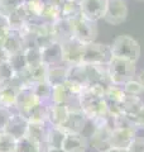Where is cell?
<instances>
[{
  "mask_svg": "<svg viewBox=\"0 0 144 152\" xmlns=\"http://www.w3.org/2000/svg\"><path fill=\"white\" fill-rule=\"evenodd\" d=\"M9 62L12 64V66H13V69H14L15 72H22V71L28 69L25 55H24V50L17 52V53H13L10 56V58H9Z\"/></svg>",
  "mask_w": 144,
  "mask_h": 152,
  "instance_id": "836d02e7",
  "label": "cell"
},
{
  "mask_svg": "<svg viewBox=\"0 0 144 152\" xmlns=\"http://www.w3.org/2000/svg\"><path fill=\"white\" fill-rule=\"evenodd\" d=\"M144 107V103L139 95H127L124 102L121 103V109L124 114L128 115H137Z\"/></svg>",
  "mask_w": 144,
  "mask_h": 152,
  "instance_id": "44dd1931",
  "label": "cell"
},
{
  "mask_svg": "<svg viewBox=\"0 0 144 152\" xmlns=\"http://www.w3.org/2000/svg\"><path fill=\"white\" fill-rule=\"evenodd\" d=\"M128 5L125 0H108V9L104 20L111 26H119L127 20Z\"/></svg>",
  "mask_w": 144,
  "mask_h": 152,
  "instance_id": "52a82bcc",
  "label": "cell"
},
{
  "mask_svg": "<svg viewBox=\"0 0 144 152\" xmlns=\"http://www.w3.org/2000/svg\"><path fill=\"white\" fill-rule=\"evenodd\" d=\"M65 137H66V132L61 127L49 126L47 140H46V146L55 147V148H62V143H63Z\"/></svg>",
  "mask_w": 144,
  "mask_h": 152,
  "instance_id": "cb8c5ba5",
  "label": "cell"
},
{
  "mask_svg": "<svg viewBox=\"0 0 144 152\" xmlns=\"http://www.w3.org/2000/svg\"><path fill=\"white\" fill-rule=\"evenodd\" d=\"M25 0H0V13L9 15L15 9L20 8Z\"/></svg>",
  "mask_w": 144,
  "mask_h": 152,
  "instance_id": "e575fe53",
  "label": "cell"
},
{
  "mask_svg": "<svg viewBox=\"0 0 144 152\" xmlns=\"http://www.w3.org/2000/svg\"><path fill=\"white\" fill-rule=\"evenodd\" d=\"M79 4L81 15L94 22L104 19L108 9V0H81Z\"/></svg>",
  "mask_w": 144,
  "mask_h": 152,
  "instance_id": "ba28073f",
  "label": "cell"
},
{
  "mask_svg": "<svg viewBox=\"0 0 144 152\" xmlns=\"http://www.w3.org/2000/svg\"><path fill=\"white\" fill-rule=\"evenodd\" d=\"M87 146V140L82 133H66L62 148L66 152H86Z\"/></svg>",
  "mask_w": 144,
  "mask_h": 152,
  "instance_id": "2e32d148",
  "label": "cell"
},
{
  "mask_svg": "<svg viewBox=\"0 0 144 152\" xmlns=\"http://www.w3.org/2000/svg\"><path fill=\"white\" fill-rule=\"evenodd\" d=\"M42 51V62L47 65L48 67L52 66L63 65V52H62L61 42L55 41L48 46H44L41 48Z\"/></svg>",
  "mask_w": 144,
  "mask_h": 152,
  "instance_id": "8fae6325",
  "label": "cell"
},
{
  "mask_svg": "<svg viewBox=\"0 0 144 152\" xmlns=\"http://www.w3.org/2000/svg\"><path fill=\"white\" fill-rule=\"evenodd\" d=\"M87 121V117L85 115V113L81 110L80 107H72L68 117H67L66 122L61 126V128L66 133H81L84 131Z\"/></svg>",
  "mask_w": 144,
  "mask_h": 152,
  "instance_id": "30bf717a",
  "label": "cell"
},
{
  "mask_svg": "<svg viewBox=\"0 0 144 152\" xmlns=\"http://www.w3.org/2000/svg\"><path fill=\"white\" fill-rule=\"evenodd\" d=\"M62 52H63V62L67 66L82 64V53H84V46L81 41H79L76 37H71L68 39L61 42Z\"/></svg>",
  "mask_w": 144,
  "mask_h": 152,
  "instance_id": "5b68a950",
  "label": "cell"
},
{
  "mask_svg": "<svg viewBox=\"0 0 144 152\" xmlns=\"http://www.w3.org/2000/svg\"><path fill=\"white\" fill-rule=\"evenodd\" d=\"M109 76L113 84L123 85L135 76V62L119 57H111L108 64Z\"/></svg>",
  "mask_w": 144,
  "mask_h": 152,
  "instance_id": "7a4b0ae2",
  "label": "cell"
},
{
  "mask_svg": "<svg viewBox=\"0 0 144 152\" xmlns=\"http://www.w3.org/2000/svg\"><path fill=\"white\" fill-rule=\"evenodd\" d=\"M52 31H53L56 41L63 42L68 38L73 37V23L70 19L60 18L58 20L52 23Z\"/></svg>",
  "mask_w": 144,
  "mask_h": 152,
  "instance_id": "e0dca14e",
  "label": "cell"
},
{
  "mask_svg": "<svg viewBox=\"0 0 144 152\" xmlns=\"http://www.w3.org/2000/svg\"><path fill=\"white\" fill-rule=\"evenodd\" d=\"M29 22H42V14L44 10V0H25L23 4Z\"/></svg>",
  "mask_w": 144,
  "mask_h": 152,
  "instance_id": "ffe728a7",
  "label": "cell"
},
{
  "mask_svg": "<svg viewBox=\"0 0 144 152\" xmlns=\"http://www.w3.org/2000/svg\"><path fill=\"white\" fill-rule=\"evenodd\" d=\"M129 152H144V137H135L128 148Z\"/></svg>",
  "mask_w": 144,
  "mask_h": 152,
  "instance_id": "ab89813d",
  "label": "cell"
},
{
  "mask_svg": "<svg viewBox=\"0 0 144 152\" xmlns=\"http://www.w3.org/2000/svg\"><path fill=\"white\" fill-rule=\"evenodd\" d=\"M49 126L51 124L48 122H29L27 136H29L31 138L39 142L41 145L46 146V140H47Z\"/></svg>",
  "mask_w": 144,
  "mask_h": 152,
  "instance_id": "ac0fdd59",
  "label": "cell"
},
{
  "mask_svg": "<svg viewBox=\"0 0 144 152\" xmlns=\"http://www.w3.org/2000/svg\"><path fill=\"white\" fill-rule=\"evenodd\" d=\"M62 18V5L60 4H53V3H46L44 10L42 14V22L44 23H55Z\"/></svg>",
  "mask_w": 144,
  "mask_h": 152,
  "instance_id": "484cf974",
  "label": "cell"
},
{
  "mask_svg": "<svg viewBox=\"0 0 144 152\" xmlns=\"http://www.w3.org/2000/svg\"><path fill=\"white\" fill-rule=\"evenodd\" d=\"M137 137L135 129H123L114 128L110 136V147L119 150H128L133 140Z\"/></svg>",
  "mask_w": 144,
  "mask_h": 152,
  "instance_id": "7c38bea8",
  "label": "cell"
},
{
  "mask_svg": "<svg viewBox=\"0 0 144 152\" xmlns=\"http://www.w3.org/2000/svg\"><path fill=\"white\" fill-rule=\"evenodd\" d=\"M10 29V24H9V19L5 14L0 13V45L4 39V37L8 33V31Z\"/></svg>",
  "mask_w": 144,
  "mask_h": 152,
  "instance_id": "f35d334b",
  "label": "cell"
},
{
  "mask_svg": "<svg viewBox=\"0 0 144 152\" xmlns=\"http://www.w3.org/2000/svg\"><path fill=\"white\" fill-rule=\"evenodd\" d=\"M14 112L15 110H12V109H9V108L0 107V132L5 131V128L8 126L9 121L12 119Z\"/></svg>",
  "mask_w": 144,
  "mask_h": 152,
  "instance_id": "74e56055",
  "label": "cell"
},
{
  "mask_svg": "<svg viewBox=\"0 0 144 152\" xmlns=\"http://www.w3.org/2000/svg\"><path fill=\"white\" fill-rule=\"evenodd\" d=\"M15 76V71H14L12 64L7 61V62L0 64V83H5L12 80Z\"/></svg>",
  "mask_w": 144,
  "mask_h": 152,
  "instance_id": "8d00e7d4",
  "label": "cell"
},
{
  "mask_svg": "<svg viewBox=\"0 0 144 152\" xmlns=\"http://www.w3.org/2000/svg\"><path fill=\"white\" fill-rule=\"evenodd\" d=\"M137 80H138L139 83H140L142 88H143V93H144V70H143V71H140V72L138 74V76H137Z\"/></svg>",
  "mask_w": 144,
  "mask_h": 152,
  "instance_id": "7bdbcfd3",
  "label": "cell"
},
{
  "mask_svg": "<svg viewBox=\"0 0 144 152\" xmlns=\"http://www.w3.org/2000/svg\"><path fill=\"white\" fill-rule=\"evenodd\" d=\"M70 81H73L76 84H80L82 86H86L89 84L87 81V72H86V65L77 64L68 66V79Z\"/></svg>",
  "mask_w": 144,
  "mask_h": 152,
  "instance_id": "7402d4cb",
  "label": "cell"
},
{
  "mask_svg": "<svg viewBox=\"0 0 144 152\" xmlns=\"http://www.w3.org/2000/svg\"><path fill=\"white\" fill-rule=\"evenodd\" d=\"M106 152H129L128 150H119V148H110Z\"/></svg>",
  "mask_w": 144,
  "mask_h": 152,
  "instance_id": "bcb514c9",
  "label": "cell"
},
{
  "mask_svg": "<svg viewBox=\"0 0 144 152\" xmlns=\"http://www.w3.org/2000/svg\"><path fill=\"white\" fill-rule=\"evenodd\" d=\"M24 55H25L28 67L42 64V51L39 47H27L24 48Z\"/></svg>",
  "mask_w": 144,
  "mask_h": 152,
  "instance_id": "d6a6232c",
  "label": "cell"
},
{
  "mask_svg": "<svg viewBox=\"0 0 144 152\" xmlns=\"http://www.w3.org/2000/svg\"><path fill=\"white\" fill-rule=\"evenodd\" d=\"M113 53L109 45L91 42L84 46L82 64L89 65H108L111 60Z\"/></svg>",
  "mask_w": 144,
  "mask_h": 152,
  "instance_id": "3957f363",
  "label": "cell"
},
{
  "mask_svg": "<svg viewBox=\"0 0 144 152\" xmlns=\"http://www.w3.org/2000/svg\"><path fill=\"white\" fill-rule=\"evenodd\" d=\"M81 15L80 10V4L76 1H70V0H65V3L62 4V18L73 20L77 17Z\"/></svg>",
  "mask_w": 144,
  "mask_h": 152,
  "instance_id": "4dcf8cb0",
  "label": "cell"
},
{
  "mask_svg": "<svg viewBox=\"0 0 144 152\" xmlns=\"http://www.w3.org/2000/svg\"><path fill=\"white\" fill-rule=\"evenodd\" d=\"M67 79H68V66L67 65L63 64V65L48 67L47 81L51 84L52 88L65 84L67 81Z\"/></svg>",
  "mask_w": 144,
  "mask_h": 152,
  "instance_id": "d6986e66",
  "label": "cell"
},
{
  "mask_svg": "<svg viewBox=\"0 0 144 152\" xmlns=\"http://www.w3.org/2000/svg\"><path fill=\"white\" fill-rule=\"evenodd\" d=\"M9 58H10V53L3 46H0V64L7 62V61H9Z\"/></svg>",
  "mask_w": 144,
  "mask_h": 152,
  "instance_id": "b9f144b4",
  "label": "cell"
},
{
  "mask_svg": "<svg viewBox=\"0 0 144 152\" xmlns=\"http://www.w3.org/2000/svg\"><path fill=\"white\" fill-rule=\"evenodd\" d=\"M0 46H3L10 53V56L13 53H17L19 51H23L24 50V37L22 34V32L18 29H9Z\"/></svg>",
  "mask_w": 144,
  "mask_h": 152,
  "instance_id": "9a60e30c",
  "label": "cell"
},
{
  "mask_svg": "<svg viewBox=\"0 0 144 152\" xmlns=\"http://www.w3.org/2000/svg\"><path fill=\"white\" fill-rule=\"evenodd\" d=\"M29 71V76L33 84L41 83V81H47V74H48V66L44 64H38L32 67H28Z\"/></svg>",
  "mask_w": 144,
  "mask_h": 152,
  "instance_id": "f546056e",
  "label": "cell"
},
{
  "mask_svg": "<svg viewBox=\"0 0 144 152\" xmlns=\"http://www.w3.org/2000/svg\"><path fill=\"white\" fill-rule=\"evenodd\" d=\"M44 152H66L63 148H55V147H47L44 146Z\"/></svg>",
  "mask_w": 144,
  "mask_h": 152,
  "instance_id": "ee69618b",
  "label": "cell"
},
{
  "mask_svg": "<svg viewBox=\"0 0 144 152\" xmlns=\"http://www.w3.org/2000/svg\"><path fill=\"white\" fill-rule=\"evenodd\" d=\"M114 129L113 126V117L108 124L100 126V127H95V131L91 134V145L95 147L99 152H106L109 151L110 147V136Z\"/></svg>",
  "mask_w": 144,
  "mask_h": 152,
  "instance_id": "9c48e42d",
  "label": "cell"
},
{
  "mask_svg": "<svg viewBox=\"0 0 144 152\" xmlns=\"http://www.w3.org/2000/svg\"><path fill=\"white\" fill-rule=\"evenodd\" d=\"M9 19V24H10V29H18L20 31L22 28L25 26V23L28 22V15L25 13V9L22 5L20 8L15 9L14 12H12L9 15H7Z\"/></svg>",
  "mask_w": 144,
  "mask_h": 152,
  "instance_id": "d4e9b609",
  "label": "cell"
},
{
  "mask_svg": "<svg viewBox=\"0 0 144 152\" xmlns=\"http://www.w3.org/2000/svg\"><path fill=\"white\" fill-rule=\"evenodd\" d=\"M72 107L70 104L51 103L48 105V119L47 122L53 127H61L66 122Z\"/></svg>",
  "mask_w": 144,
  "mask_h": 152,
  "instance_id": "4fadbf2b",
  "label": "cell"
},
{
  "mask_svg": "<svg viewBox=\"0 0 144 152\" xmlns=\"http://www.w3.org/2000/svg\"><path fill=\"white\" fill-rule=\"evenodd\" d=\"M17 138L7 132H0V152H15Z\"/></svg>",
  "mask_w": 144,
  "mask_h": 152,
  "instance_id": "1f68e13d",
  "label": "cell"
},
{
  "mask_svg": "<svg viewBox=\"0 0 144 152\" xmlns=\"http://www.w3.org/2000/svg\"><path fill=\"white\" fill-rule=\"evenodd\" d=\"M15 152H44V146L25 134L17 141Z\"/></svg>",
  "mask_w": 144,
  "mask_h": 152,
  "instance_id": "603a6c76",
  "label": "cell"
},
{
  "mask_svg": "<svg viewBox=\"0 0 144 152\" xmlns=\"http://www.w3.org/2000/svg\"><path fill=\"white\" fill-rule=\"evenodd\" d=\"M134 121H135V124L138 129H143L144 131V107L140 109L137 115H134Z\"/></svg>",
  "mask_w": 144,
  "mask_h": 152,
  "instance_id": "60d3db41",
  "label": "cell"
},
{
  "mask_svg": "<svg viewBox=\"0 0 144 152\" xmlns=\"http://www.w3.org/2000/svg\"><path fill=\"white\" fill-rule=\"evenodd\" d=\"M28 126H29V121L24 115H22L20 113L14 112L12 119L9 121L8 126L5 128V131H3V132H7L9 134H12L13 137H15L17 140H19L27 134Z\"/></svg>",
  "mask_w": 144,
  "mask_h": 152,
  "instance_id": "5bb4252c",
  "label": "cell"
},
{
  "mask_svg": "<svg viewBox=\"0 0 144 152\" xmlns=\"http://www.w3.org/2000/svg\"><path fill=\"white\" fill-rule=\"evenodd\" d=\"M121 86H123L124 93H125L127 95H140L143 93L142 85L137 79L129 80V81H127L125 84H123Z\"/></svg>",
  "mask_w": 144,
  "mask_h": 152,
  "instance_id": "d590c367",
  "label": "cell"
},
{
  "mask_svg": "<svg viewBox=\"0 0 144 152\" xmlns=\"http://www.w3.org/2000/svg\"><path fill=\"white\" fill-rule=\"evenodd\" d=\"M127 94L124 93L121 85H116V84H111L105 89V94H104V99L108 102H114V103H120L121 104L125 99Z\"/></svg>",
  "mask_w": 144,
  "mask_h": 152,
  "instance_id": "4316f807",
  "label": "cell"
},
{
  "mask_svg": "<svg viewBox=\"0 0 144 152\" xmlns=\"http://www.w3.org/2000/svg\"><path fill=\"white\" fill-rule=\"evenodd\" d=\"M111 53L114 57L129 60L137 62L140 57V46L132 36L121 34L114 39L113 45L110 46Z\"/></svg>",
  "mask_w": 144,
  "mask_h": 152,
  "instance_id": "6da1fadb",
  "label": "cell"
},
{
  "mask_svg": "<svg viewBox=\"0 0 144 152\" xmlns=\"http://www.w3.org/2000/svg\"><path fill=\"white\" fill-rule=\"evenodd\" d=\"M70 1H76V3H80L81 0H70Z\"/></svg>",
  "mask_w": 144,
  "mask_h": 152,
  "instance_id": "7dc6e473",
  "label": "cell"
},
{
  "mask_svg": "<svg viewBox=\"0 0 144 152\" xmlns=\"http://www.w3.org/2000/svg\"><path fill=\"white\" fill-rule=\"evenodd\" d=\"M113 126L114 128H123V129H135L138 131L135 121H134L133 115H128V114H119L116 117H113Z\"/></svg>",
  "mask_w": 144,
  "mask_h": 152,
  "instance_id": "f1b7e54d",
  "label": "cell"
},
{
  "mask_svg": "<svg viewBox=\"0 0 144 152\" xmlns=\"http://www.w3.org/2000/svg\"><path fill=\"white\" fill-rule=\"evenodd\" d=\"M73 23V37H76L82 43L87 45L91 42H95L97 37V24L94 20L80 15L72 20Z\"/></svg>",
  "mask_w": 144,
  "mask_h": 152,
  "instance_id": "277c9868",
  "label": "cell"
},
{
  "mask_svg": "<svg viewBox=\"0 0 144 152\" xmlns=\"http://www.w3.org/2000/svg\"><path fill=\"white\" fill-rule=\"evenodd\" d=\"M52 88L51 84L48 81H41L33 84V91L41 99L43 103H52L51 96H52Z\"/></svg>",
  "mask_w": 144,
  "mask_h": 152,
  "instance_id": "83f0119b",
  "label": "cell"
},
{
  "mask_svg": "<svg viewBox=\"0 0 144 152\" xmlns=\"http://www.w3.org/2000/svg\"><path fill=\"white\" fill-rule=\"evenodd\" d=\"M44 3H53V4H60V5H62V4L65 3V0H44Z\"/></svg>",
  "mask_w": 144,
  "mask_h": 152,
  "instance_id": "f6af8a7d",
  "label": "cell"
},
{
  "mask_svg": "<svg viewBox=\"0 0 144 152\" xmlns=\"http://www.w3.org/2000/svg\"><path fill=\"white\" fill-rule=\"evenodd\" d=\"M41 103H43V102L34 94V91H33V85L32 86L22 88V89H19V93H18L15 112L20 113L22 115L27 118L29 115V113Z\"/></svg>",
  "mask_w": 144,
  "mask_h": 152,
  "instance_id": "8992f818",
  "label": "cell"
}]
</instances>
